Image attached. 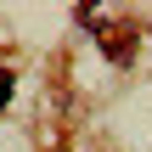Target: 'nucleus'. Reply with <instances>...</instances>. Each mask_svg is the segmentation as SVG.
Segmentation results:
<instances>
[{"mask_svg":"<svg viewBox=\"0 0 152 152\" xmlns=\"http://www.w3.org/2000/svg\"><path fill=\"white\" fill-rule=\"evenodd\" d=\"M6 102H11V73L0 68V107H6Z\"/></svg>","mask_w":152,"mask_h":152,"instance_id":"obj_1","label":"nucleus"}]
</instances>
